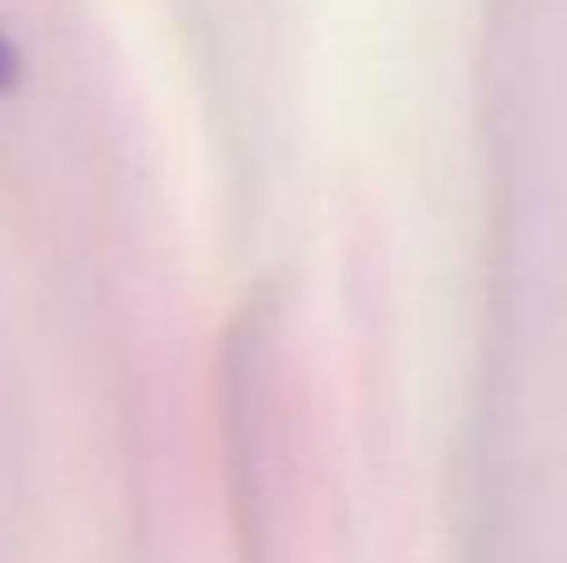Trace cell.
I'll return each mask as SVG.
<instances>
[{
  "mask_svg": "<svg viewBox=\"0 0 567 563\" xmlns=\"http://www.w3.org/2000/svg\"><path fill=\"white\" fill-rule=\"evenodd\" d=\"M20 75V60H16V45L6 40V30H0V90H10Z\"/></svg>",
  "mask_w": 567,
  "mask_h": 563,
  "instance_id": "obj_1",
  "label": "cell"
}]
</instances>
